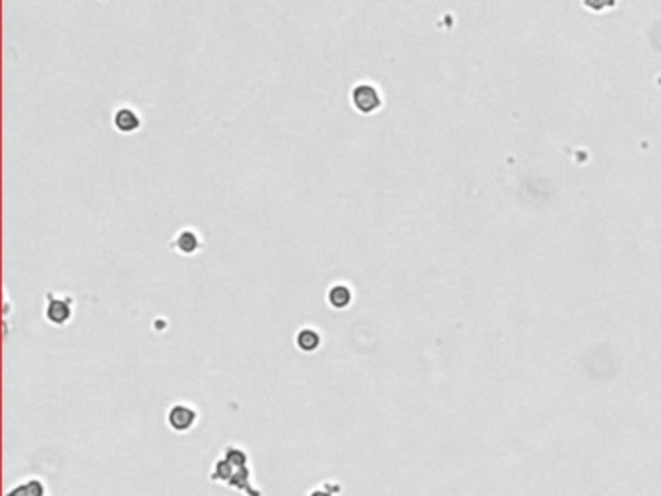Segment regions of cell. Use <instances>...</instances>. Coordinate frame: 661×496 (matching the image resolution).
I'll return each mask as SVG.
<instances>
[{
  "instance_id": "cell-1",
  "label": "cell",
  "mask_w": 661,
  "mask_h": 496,
  "mask_svg": "<svg viewBox=\"0 0 661 496\" xmlns=\"http://www.w3.org/2000/svg\"><path fill=\"white\" fill-rule=\"evenodd\" d=\"M72 299L59 293H47L45 297V320L53 326H66L72 318Z\"/></svg>"
},
{
  "instance_id": "cell-2",
  "label": "cell",
  "mask_w": 661,
  "mask_h": 496,
  "mask_svg": "<svg viewBox=\"0 0 661 496\" xmlns=\"http://www.w3.org/2000/svg\"><path fill=\"white\" fill-rule=\"evenodd\" d=\"M351 105L361 115H373L382 107V95L373 84H357L351 89Z\"/></svg>"
},
{
  "instance_id": "cell-3",
  "label": "cell",
  "mask_w": 661,
  "mask_h": 496,
  "mask_svg": "<svg viewBox=\"0 0 661 496\" xmlns=\"http://www.w3.org/2000/svg\"><path fill=\"white\" fill-rule=\"evenodd\" d=\"M198 413L196 409L188 403L178 401L173 407H169L167 411V425L169 428H173L175 432H188L190 428L196 425Z\"/></svg>"
},
{
  "instance_id": "cell-4",
  "label": "cell",
  "mask_w": 661,
  "mask_h": 496,
  "mask_svg": "<svg viewBox=\"0 0 661 496\" xmlns=\"http://www.w3.org/2000/svg\"><path fill=\"white\" fill-rule=\"evenodd\" d=\"M113 125L122 134H132L142 127V118L132 107H120L113 115Z\"/></svg>"
},
{
  "instance_id": "cell-5",
  "label": "cell",
  "mask_w": 661,
  "mask_h": 496,
  "mask_svg": "<svg viewBox=\"0 0 661 496\" xmlns=\"http://www.w3.org/2000/svg\"><path fill=\"white\" fill-rule=\"evenodd\" d=\"M326 301L334 311H346L353 302V291L346 283H336L326 293Z\"/></svg>"
},
{
  "instance_id": "cell-6",
  "label": "cell",
  "mask_w": 661,
  "mask_h": 496,
  "mask_svg": "<svg viewBox=\"0 0 661 496\" xmlns=\"http://www.w3.org/2000/svg\"><path fill=\"white\" fill-rule=\"evenodd\" d=\"M200 235L194 231V229H183V231H178L177 237H175V241H173V246H175V250L178 254H185V256H190V254H196L200 250Z\"/></svg>"
},
{
  "instance_id": "cell-7",
  "label": "cell",
  "mask_w": 661,
  "mask_h": 496,
  "mask_svg": "<svg viewBox=\"0 0 661 496\" xmlns=\"http://www.w3.org/2000/svg\"><path fill=\"white\" fill-rule=\"evenodd\" d=\"M295 345L303 353H315L322 345V338L315 328H301L295 336Z\"/></svg>"
},
{
  "instance_id": "cell-8",
  "label": "cell",
  "mask_w": 661,
  "mask_h": 496,
  "mask_svg": "<svg viewBox=\"0 0 661 496\" xmlns=\"http://www.w3.org/2000/svg\"><path fill=\"white\" fill-rule=\"evenodd\" d=\"M6 496H47V488L39 479H28L24 485L14 486Z\"/></svg>"
},
{
  "instance_id": "cell-9",
  "label": "cell",
  "mask_w": 661,
  "mask_h": 496,
  "mask_svg": "<svg viewBox=\"0 0 661 496\" xmlns=\"http://www.w3.org/2000/svg\"><path fill=\"white\" fill-rule=\"evenodd\" d=\"M334 490H339V486H318V488H313L306 496H334Z\"/></svg>"
}]
</instances>
